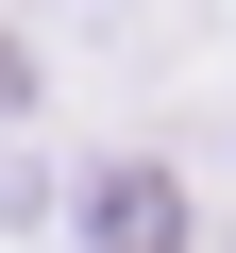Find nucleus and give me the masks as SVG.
<instances>
[{"mask_svg":"<svg viewBox=\"0 0 236 253\" xmlns=\"http://www.w3.org/2000/svg\"><path fill=\"white\" fill-rule=\"evenodd\" d=\"M84 236H101V253H169V236H186V203H169V169H101V203H84Z\"/></svg>","mask_w":236,"mask_h":253,"instance_id":"nucleus-1","label":"nucleus"},{"mask_svg":"<svg viewBox=\"0 0 236 253\" xmlns=\"http://www.w3.org/2000/svg\"><path fill=\"white\" fill-rule=\"evenodd\" d=\"M0 101H17V51H0Z\"/></svg>","mask_w":236,"mask_h":253,"instance_id":"nucleus-2","label":"nucleus"}]
</instances>
